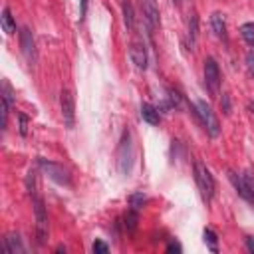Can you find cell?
Listing matches in <instances>:
<instances>
[{"label": "cell", "instance_id": "1", "mask_svg": "<svg viewBox=\"0 0 254 254\" xmlns=\"http://www.w3.org/2000/svg\"><path fill=\"white\" fill-rule=\"evenodd\" d=\"M194 115L198 117L200 125L204 127V131H206L210 137H218V133H220V123H218L214 111L210 109V105H208L206 101H202V99L196 101V105H194Z\"/></svg>", "mask_w": 254, "mask_h": 254}, {"label": "cell", "instance_id": "2", "mask_svg": "<svg viewBox=\"0 0 254 254\" xmlns=\"http://www.w3.org/2000/svg\"><path fill=\"white\" fill-rule=\"evenodd\" d=\"M194 181H196V187L200 190L202 200L208 202L214 196V179H212L210 171L206 169V165L200 163V161L194 163Z\"/></svg>", "mask_w": 254, "mask_h": 254}, {"label": "cell", "instance_id": "3", "mask_svg": "<svg viewBox=\"0 0 254 254\" xmlns=\"http://www.w3.org/2000/svg\"><path fill=\"white\" fill-rule=\"evenodd\" d=\"M131 163H133V147H131V135L125 129L119 141V149H117V169L121 175H127L131 171Z\"/></svg>", "mask_w": 254, "mask_h": 254}, {"label": "cell", "instance_id": "4", "mask_svg": "<svg viewBox=\"0 0 254 254\" xmlns=\"http://www.w3.org/2000/svg\"><path fill=\"white\" fill-rule=\"evenodd\" d=\"M34 216H36V240L40 246L48 240V212L42 198H34Z\"/></svg>", "mask_w": 254, "mask_h": 254}, {"label": "cell", "instance_id": "5", "mask_svg": "<svg viewBox=\"0 0 254 254\" xmlns=\"http://www.w3.org/2000/svg\"><path fill=\"white\" fill-rule=\"evenodd\" d=\"M204 83H206V89L212 95H218V89H220V69H218V64L214 62V58H206L204 60Z\"/></svg>", "mask_w": 254, "mask_h": 254}, {"label": "cell", "instance_id": "6", "mask_svg": "<svg viewBox=\"0 0 254 254\" xmlns=\"http://www.w3.org/2000/svg\"><path fill=\"white\" fill-rule=\"evenodd\" d=\"M38 165H40V169H42L52 181H56L58 185H69V173H67L62 165L52 163V161H46V159H38Z\"/></svg>", "mask_w": 254, "mask_h": 254}, {"label": "cell", "instance_id": "7", "mask_svg": "<svg viewBox=\"0 0 254 254\" xmlns=\"http://www.w3.org/2000/svg\"><path fill=\"white\" fill-rule=\"evenodd\" d=\"M60 105H62V117H64V123L65 127H73L75 123V101H73V95L69 89H64L62 95H60Z\"/></svg>", "mask_w": 254, "mask_h": 254}, {"label": "cell", "instance_id": "8", "mask_svg": "<svg viewBox=\"0 0 254 254\" xmlns=\"http://www.w3.org/2000/svg\"><path fill=\"white\" fill-rule=\"evenodd\" d=\"M137 2H139L141 14H143L147 26L151 30H155L159 26V6H157V0H137Z\"/></svg>", "mask_w": 254, "mask_h": 254}, {"label": "cell", "instance_id": "9", "mask_svg": "<svg viewBox=\"0 0 254 254\" xmlns=\"http://www.w3.org/2000/svg\"><path fill=\"white\" fill-rule=\"evenodd\" d=\"M20 48H22L24 58L30 64H34L36 62V42H34V36L30 32V28H22L20 30Z\"/></svg>", "mask_w": 254, "mask_h": 254}, {"label": "cell", "instance_id": "10", "mask_svg": "<svg viewBox=\"0 0 254 254\" xmlns=\"http://www.w3.org/2000/svg\"><path fill=\"white\" fill-rule=\"evenodd\" d=\"M2 252H4V254H22V252H26V250H24V246H22L20 236L14 234V232H10V234H6V238L2 240Z\"/></svg>", "mask_w": 254, "mask_h": 254}, {"label": "cell", "instance_id": "11", "mask_svg": "<svg viewBox=\"0 0 254 254\" xmlns=\"http://www.w3.org/2000/svg\"><path fill=\"white\" fill-rule=\"evenodd\" d=\"M129 56H131V62L135 64L137 69H145L147 67V52H145V46L143 44H131L129 48Z\"/></svg>", "mask_w": 254, "mask_h": 254}, {"label": "cell", "instance_id": "12", "mask_svg": "<svg viewBox=\"0 0 254 254\" xmlns=\"http://www.w3.org/2000/svg\"><path fill=\"white\" fill-rule=\"evenodd\" d=\"M228 177H230V183H232V187L236 189V192L244 198V200H248V202H252L254 204V196H252V192L248 190V187H246V183H244V179L238 175V173H228Z\"/></svg>", "mask_w": 254, "mask_h": 254}, {"label": "cell", "instance_id": "13", "mask_svg": "<svg viewBox=\"0 0 254 254\" xmlns=\"http://www.w3.org/2000/svg\"><path fill=\"white\" fill-rule=\"evenodd\" d=\"M210 26H212V30H214V34L218 38H222V40L226 38V20H224L222 12H214L210 16Z\"/></svg>", "mask_w": 254, "mask_h": 254}, {"label": "cell", "instance_id": "14", "mask_svg": "<svg viewBox=\"0 0 254 254\" xmlns=\"http://www.w3.org/2000/svg\"><path fill=\"white\" fill-rule=\"evenodd\" d=\"M141 117H143L149 125H159V121H161L159 109L153 107L151 103H143V105H141Z\"/></svg>", "mask_w": 254, "mask_h": 254}, {"label": "cell", "instance_id": "15", "mask_svg": "<svg viewBox=\"0 0 254 254\" xmlns=\"http://www.w3.org/2000/svg\"><path fill=\"white\" fill-rule=\"evenodd\" d=\"M121 10H123V22H125V26H127L129 30H133V26H135V16H133V6H131V2H129V0H123V2H121Z\"/></svg>", "mask_w": 254, "mask_h": 254}, {"label": "cell", "instance_id": "16", "mask_svg": "<svg viewBox=\"0 0 254 254\" xmlns=\"http://www.w3.org/2000/svg\"><path fill=\"white\" fill-rule=\"evenodd\" d=\"M0 22H2V28H4V32H6V34H14V32H16V22H14V18H12V14H10V10H8V8H4V10H2Z\"/></svg>", "mask_w": 254, "mask_h": 254}, {"label": "cell", "instance_id": "17", "mask_svg": "<svg viewBox=\"0 0 254 254\" xmlns=\"http://www.w3.org/2000/svg\"><path fill=\"white\" fill-rule=\"evenodd\" d=\"M240 34L248 44H254V22H246L240 26Z\"/></svg>", "mask_w": 254, "mask_h": 254}, {"label": "cell", "instance_id": "18", "mask_svg": "<svg viewBox=\"0 0 254 254\" xmlns=\"http://www.w3.org/2000/svg\"><path fill=\"white\" fill-rule=\"evenodd\" d=\"M196 26H198V20H196V14H190V20H189V42L190 46H194L196 42Z\"/></svg>", "mask_w": 254, "mask_h": 254}, {"label": "cell", "instance_id": "19", "mask_svg": "<svg viewBox=\"0 0 254 254\" xmlns=\"http://www.w3.org/2000/svg\"><path fill=\"white\" fill-rule=\"evenodd\" d=\"M137 220H139V216H137L135 208H133V210H129V212L125 214V228H127L129 232H133V230L137 228Z\"/></svg>", "mask_w": 254, "mask_h": 254}, {"label": "cell", "instance_id": "20", "mask_svg": "<svg viewBox=\"0 0 254 254\" xmlns=\"http://www.w3.org/2000/svg\"><path fill=\"white\" fill-rule=\"evenodd\" d=\"M216 240H218V236L214 234V230H210V228H204V242H208L212 250H216Z\"/></svg>", "mask_w": 254, "mask_h": 254}, {"label": "cell", "instance_id": "21", "mask_svg": "<svg viewBox=\"0 0 254 254\" xmlns=\"http://www.w3.org/2000/svg\"><path fill=\"white\" fill-rule=\"evenodd\" d=\"M242 179H244V183H246L248 190H250V192H252V196H254V175H252L250 171H246V173L242 175Z\"/></svg>", "mask_w": 254, "mask_h": 254}, {"label": "cell", "instance_id": "22", "mask_svg": "<svg viewBox=\"0 0 254 254\" xmlns=\"http://www.w3.org/2000/svg\"><path fill=\"white\" fill-rule=\"evenodd\" d=\"M91 248H93V252H95V254H105V252L109 250V248H107V244H105V242H101V240H95Z\"/></svg>", "mask_w": 254, "mask_h": 254}, {"label": "cell", "instance_id": "23", "mask_svg": "<svg viewBox=\"0 0 254 254\" xmlns=\"http://www.w3.org/2000/svg\"><path fill=\"white\" fill-rule=\"evenodd\" d=\"M220 107H222V111L228 115L230 113V95L228 93H222V99H220Z\"/></svg>", "mask_w": 254, "mask_h": 254}, {"label": "cell", "instance_id": "24", "mask_svg": "<svg viewBox=\"0 0 254 254\" xmlns=\"http://www.w3.org/2000/svg\"><path fill=\"white\" fill-rule=\"evenodd\" d=\"M167 252H181V246H179L177 242H171V244L167 246Z\"/></svg>", "mask_w": 254, "mask_h": 254}, {"label": "cell", "instance_id": "25", "mask_svg": "<svg viewBox=\"0 0 254 254\" xmlns=\"http://www.w3.org/2000/svg\"><path fill=\"white\" fill-rule=\"evenodd\" d=\"M20 123H22V127H20V133H22V135H26V127H28V121H26V117H20Z\"/></svg>", "mask_w": 254, "mask_h": 254}, {"label": "cell", "instance_id": "26", "mask_svg": "<svg viewBox=\"0 0 254 254\" xmlns=\"http://www.w3.org/2000/svg\"><path fill=\"white\" fill-rule=\"evenodd\" d=\"M246 244H248V250L254 252V242H252V238H246Z\"/></svg>", "mask_w": 254, "mask_h": 254}, {"label": "cell", "instance_id": "27", "mask_svg": "<svg viewBox=\"0 0 254 254\" xmlns=\"http://www.w3.org/2000/svg\"><path fill=\"white\" fill-rule=\"evenodd\" d=\"M85 4H87V0H81V12H85Z\"/></svg>", "mask_w": 254, "mask_h": 254}]
</instances>
